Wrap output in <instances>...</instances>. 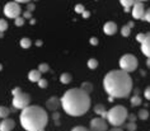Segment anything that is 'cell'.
<instances>
[{
  "mask_svg": "<svg viewBox=\"0 0 150 131\" xmlns=\"http://www.w3.org/2000/svg\"><path fill=\"white\" fill-rule=\"evenodd\" d=\"M71 80H73V76H71L70 73H62L61 75H60V81H61L62 84H69Z\"/></svg>",
  "mask_w": 150,
  "mask_h": 131,
  "instance_id": "obj_17",
  "label": "cell"
},
{
  "mask_svg": "<svg viewBox=\"0 0 150 131\" xmlns=\"http://www.w3.org/2000/svg\"><path fill=\"white\" fill-rule=\"evenodd\" d=\"M16 127V121L9 117L3 118V121L0 122V131H12Z\"/></svg>",
  "mask_w": 150,
  "mask_h": 131,
  "instance_id": "obj_10",
  "label": "cell"
},
{
  "mask_svg": "<svg viewBox=\"0 0 150 131\" xmlns=\"http://www.w3.org/2000/svg\"><path fill=\"white\" fill-rule=\"evenodd\" d=\"M52 118L55 120V123H56V125H60V113L55 112V113L52 115Z\"/></svg>",
  "mask_w": 150,
  "mask_h": 131,
  "instance_id": "obj_32",
  "label": "cell"
},
{
  "mask_svg": "<svg viewBox=\"0 0 150 131\" xmlns=\"http://www.w3.org/2000/svg\"><path fill=\"white\" fill-rule=\"evenodd\" d=\"M31 17H32V12H29V10H27V12L23 13V18H24V19H29Z\"/></svg>",
  "mask_w": 150,
  "mask_h": 131,
  "instance_id": "obj_38",
  "label": "cell"
},
{
  "mask_svg": "<svg viewBox=\"0 0 150 131\" xmlns=\"http://www.w3.org/2000/svg\"><path fill=\"white\" fill-rule=\"evenodd\" d=\"M144 21H146L148 23H150V8L145 12V17H144Z\"/></svg>",
  "mask_w": 150,
  "mask_h": 131,
  "instance_id": "obj_36",
  "label": "cell"
},
{
  "mask_svg": "<svg viewBox=\"0 0 150 131\" xmlns=\"http://www.w3.org/2000/svg\"><path fill=\"white\" fill-rule=\"evenodd\" d=\"M139 1H146V0H139Z\"/></svg>",
  "mask_w": 150,
  "mask_h": 131,
  "instance_id": "obj_48",
  "label": "cell"
},
{
  "mask_svg": "<svg viewBox=\"0 0 150 131\" xmlns=\"http://www.w3.org/2000/svg\"><path fill=\"white\" fill-rule=\"evenodd\" d=\"M93 110H94V113H96V115H98L99 117H103V118H106V117H107V112H108V111L106 110V107H104L103 104H100V103L96 104Z\"/></svg>",
  "mask_w": 150,
  "mask_h": 131,
  "instance_id": "obj_14",
  "label": "cell"
},
{
  "mask_svg": "<svg viewBox=\"0 0 150 131\" xmlns=\"http://www.w3.org/2000/svg\"><path fill=\"white\" fill-rule=\"evenodd\" d=\"M19 45L22 48H29L32 46V41H31V38H28V37H23V38L19 41Z\"/></svg>",
  "mask_w": 150,
  "mask_h": 131,
  "instance_id": "obj_18",
  "label": "cell"
},
{
  "mask_svg": "<svg viewBox=\"0 0 150 131\" xmlns=\"http://www.w3.org/2000/svg\"><path fill=\"white\" fill-rule=\"evenodd\" d=\"M60 106H61V99H59L57 97H50L46 101V107L50 111H56Z\"/></svg>",
  "mask_w": 150,
  "mask_h": 131,
  "instance_id": "obj_11",
  "label": "cell"
},
{
  "mask_svg": "<svg viewBox=\"0 0 150 131\" xmlns=\"http://www.w3.org/2000/svg\"><path fill=\"white\" fill-rule=\"evenodd\" d=\"M110 131H123V130L121 129V127H113V129L110 130Z\"/></svg>",
  "mask_w": 150,
  "mask_h": 131,
  "instance_id": "obj_43",
  "label": "cell"
},
{
  "mask_svg": "<svg viewBox=\"0 0 150 131\" xmlns=\"http://www.w3.org/2000/svg\"><path fill=\"white\" fill-rule=\"evenodd\" d=\"M3 69V65H1V64H0V70H1Z\"/></svg>",
  "mask_w": 150,
  "mask_h": 131,
  "instance_id": "obj_47",
  "label": "cell"
},
{
  "mask_svg": "<svg viewBox=\"0 0 150 131\" xmlns=\"http://www.w3.org/2000/svg\"><path fill=\"white\" fill-rule=\"evenodd\" d=\"M38 70H40V72L42 73V74H43V73H47L48 70H50V66H48L47 64H45V62H43V64H40V65H38Z\"/></svg>",
  "mask_w": 150,
  "mask_h": 131,
  "instance_id": "obj_26",
  "label": "cell"
},
{
  "mask_svg": "<svg viewBox=\"0 0 150 131\" xmlns=\"http://www.w3.org/2000/svg\"><path fill=\"white\" fill-rule=\"evenodd\" d=\"M36 46H42V41H41V40H38V41H36Z\"/></svg>",
  "mask_w": 150,
  "mask_h": 131,
  "instance_id": "obj_44",
  "label": "cell"
},
{
  "mask_svg": "<svg viewBox=\"0 0 150 131\" xmlns=\"http://www.w3.org/2000/svg\"><path fill=\"white\" fill-rule=\"evenodd\" d=\"M127 118H129V121L135 122V121H136V118H137V116H135V115L131 113V115H129V117H127Z\"/></svg>",
  "mask_w": 150,
  "mask_h": 131,
  "instance_id": "obj_40",
  "label": "cell"
},
{
  "mask_svg": "<svg viewBox=\"0 0 150 131\" xmlns=\"http://www.w3.org/2000/svg\"><path fill=\"white\" fill-rule=\"evenodd\" d=\"M146 35H148L146 40L141 43V52L146 57H150V32H148Z\"/></svg>",
  "mask_w": 150,
  "mask_h": 131,
  "instance_id": "obj_13",
  "label": "cell"
},
{
  "mask_svg": "<svg viewBox=\"0 0 150 131\" xmlns=\"http://www.w3.org/2000/svg\"><path fill=\"white\" fill-rule=\"evenodd\" d=\"M61 107L71 117L85 115L91 108V96L81 88H71L61 97Z\"/></svg>",
  "mask_w": 150,
  "mask_h": 131,
  "instance_id": "obj_2",
  "label": "cell"
},
{
  "mask_svg": "<svg viewBox=\"0 0 150 131\" xmlns=\"http://www.w3.org/2000/svg\"><path fill=\"white\" fill-rule=\"evenodd\" d=\"M87 65H88V68H89V69L94 70V69L98 68V61H97L96 59H89V60H88V62H87Z\"/></svg>",
  "mask_w": 150,
  "mask_h": 131,
  "instance_id": "obj_24",
  "label": "cell"
},
{
  "mask_svg": "<svg viewBox=\"0 0 150 131\" xmlns=\"http://www.w3.org/2000/svg\"><path fill=\"white\" fill-rule=\"evenodd\" d=\"M123 8H132V5L136 3V0H120Z\"/></svg>",
  "mask_w": 150,
  "mask_h": 131,
  "instance_id": "obj_22",
  "label": "cell"
},
{
  "mask_svg": "<svg viewBox=\"0 0 150 131\" xmlns=\"http://www.w3.org/2000/svg\"><path fill=\"white\" fill-rule=\"evenodd\" d=\"M41 75H42V73H41L38 69H35V70H31V72L28 73V79L31 81H33V83H37V81L41 79Z\"/></svg>",
  "mask_w": 150,
  "mask_h": 131,
  "instance_id": "obj_15",
  "label": "cell"
},
{
  "mask_svg": "<svg viewBox=\"0 0 150 131\" xmlns=\"http://www.w3.org/2000/svg\"><path fill=\"white\" fill-rule=\"evenodd\" d=\"M145 6L142 4V1H139L136 0V3L132 5V8H131V14H132L134 19H144L145 17Z\"/></svg>",
  "mask_w": 150,
  "mask_h": 131,
  "instance_id": "obj_9",
  "label": "cell"
},
{
  "mask_svg": "<svg viewBox=\"0 0 150 131\" xmlns=\"http://www.w3.org/2000/svg\"><path fill=\"white\" fill-rule=\"evenodd\" d=\"M0 122H1V121H0Z\"/></svg>",
  "mask_w": 150,
  "mask_h": 131,
  "instance_id": "obj_49",
  "label": "cell"
},
{
  "mask_svg": "<svg viewBox=\"0 0 150 131\" xmlns=\"http://www.w3.org/2000/svg\"><path fill=\"white\" fill-rule=\"evenodd\" d=\"M146 37H148L146 33H139V35L136 36V41H137V42H140V43H142L146 40Z\"/></svg>",
  "mask_w": 150,
  "mask_h": 131,
  "instance_id": "obj_29",
  "label": "cell"
},
{
  "mask_svg": "<svg viewBox=\"0 0 150 131\" xmlns=\"http://www.w3.org/2000/svg\"><path fill=\"white\" fill-rule=\"evenodd\" d=\"M10 113V110L5 106H0V118H6Z\"/></svg>",
  "mask_w": 150,
  "mask_h": 131,
  "instance_id": "obj_21",
  "label": "cell"
},
{
  "mask_svg": "<svg viewBox=\"0 0 150 131\" xmlns=\"http://www.w3.org/2000/svg\"><path fill=\"white\" fill-rule=\"evenodd\" d=\"M21 125L27 131H43L47 125V112L40 106H31L22 110L19 116Z\"/></svg>",
  "mask_w": 150,
  "mask_h": 131,
  "instance_id": "obj_3",
  "label": "cell"
},
{
  "mask_svg": "<svg viewBox=\"0 0 150 131\" xmlns=\"http://www.w3.org/2000/svg\"><path fill=\"white\" fill-rule=\"evenodd\" d=\"M14 1L19 3V4H21V3H24V4H28V3H31L32 0H14Z\"/></svg>",
  "mask_w": 150,
  "mask_h": 131,
  "instance_id": "obj_41",
  "label": "cell"
},
{
  "mask_svg": "<svg viewBox=\"0 0 150 131\" xmlns=\"http://www.w3.org/2000/svg\"><path fill=\"white\" fill-rule=\"evenodd\" d=\"M81 16H83V18H89V17H91V13H89V12H87V10H84Z\"/></svg>",
  "mask_w": 150,
  "mask_h": 131,
  "instance_id": "obj_42",
  "label": "cell"
},
{
  "mask_svg": "<svg viewBox=\"0 0 150 131\" xmlns=\"http://www.w3.org/2000/svg\"><path fill=\"white\" fill-rule=\"evenodd\" d=\"M8 29V22L5 19H0V32H5Z\"/></svg>",
  "mask_w": 150,
  "mask_h": 131,
  "instance_id": "obj_25",
  "label": "cell"
},
{
  "mask_svg": "<svg viewBox=\"0 0 150 131\" xmlns=\"http://www.w3.org/2000/svg\"><path fill=\"white\" fill-rule=\"evenodd\" d=\"M144 97H145V99L150 101V85L149 87H146V89L144 91Z\"/></svg>",
  "mask_w": 150,
  "mask_h": 131,
  "instance_id": "obj_33",
  "label": "cell"
},
{
  "mask_svg": "<svg viewBox=\"0 0 150 131\" xmlns=\"http://www.w3.org/2000/svg\"><path fill=\"white\" fill-rule=\"evenodd\" d=\"M141 103H142V99H141V97L139 96V94H135V96L131 97V104H132L134 107L140 106Z\"/></svg>",
  "mask_w": 150,
  "mask_h": 131,
  "instance_id": "obj_19",
  "label": "cell"
},
{
  "mask_svg": "<svg viewBox=\"0 0 150 131\" xmlns=\"http://www.w3.org/2000/svg\"><path fill=\"white\" fill-rule=\"evenodd\" d=\"M29 103H31V97L27 93L21 92L17 96H13V107L16 110H24L29 106Z\"/></svg>",
  "mask_w": 150,
  "mask_h": 131,
  "instance_id": "obj_7",
  "label": "cell"
},
{
  "mask_svg": "<svg viewBox=\"0 0 150 131\" xmlns=\"http://www.w3.org/2000/svg\"><path fill=\"white\" fill-rule=\"evenodd\" d=\"M146 66L150 69V57H148V60H146Z\"/></svg>",
  "mask_w": 150,
  "mask_h": 131,
  "instance_id": "obj_45",
  "label": "cell"
},
{
  "mask_svg": "<svg viewBox=\"0 0 150 131\" xmlns=\"http://www.w3.org/2000/svg\"><path fill=\"white\" fill-rule=\"evenodd\" d=\"M37 84H38V87H40V88H42V89L47 88V85H48L47 80H46V79H42V78H41V79H40L38 81H37Z\"/></svg>",
  "mask_w": 150,
  "mask_h": 131,
  "instance_id": "obj_30",
  "label": "cell"
},
{
  "mask_svg": "<svg viewBox=\"0 0 150 131\" xmlns=\"http://www.w3.org/2000/svg\"><path fill=\"white\" fill-rule=\"evenodd\" d=\"M89 42H91L92 46H97V45H98V38H97V37H91Z\"/></svg>",
  "mask_w": 150,
  "mask_h": 131,
  "instance_id": "obj_35",
  "label": "cell"
},
{
  "mask_svg": "<svg viewBox=\"0 0 150 131\" xmlns=\"http://www.w3.org/2000/svg\"><path fill=\"white\" fill-rule=\"evenodd\" d=\"M35 9H36V5L33 4V3H28V4H27V10H29V12H33Z\"/></svg>",
  "mask_w": 150,
  "mask_h": 131,
  "instance_id": "obj_37",
  "label": "cell"
},
{
  "mask_svg": "<svg viewBox=\"0 0 150 131\" xmlns=\"http://www.w3.org/2000/svg\"><path fill=\"white\" fill-rule=\"evenodd\" d=\"M104 91L112 98H127L132 91V79L130 73L123 70H111L103 78Z\"/></svg>",
  "mask_w": 150,
  "mask_h": 131,
  "instance_id": "obj_1",
  "label": "cell"
},
{
  "mask_svg": "<svg viewBox=\"0 0 150 131\" xmlns=\"http://www.w3.org/2000/svg\"><path fill=\"white\" fill-rule=\"evenodd\" d=\"M84 10H85L84 5H81V4H76V5H75V12H76L78 14H83Z\"/></svg>",
  "mask_w": 150,
  "mask_h": 131,
  "instance_id": "obj_31",
  "label": "cell"
},
{
  "mask_svg": "<svg viewBox=\"0 0 150 131\" xmlns=\"http://www.w3.org/2000/svg\"><path fill=\"white\" fill-rule=\"evenodd\" d=\"M127 117H129V112H127L126 107L115 106V107H112L111 110H108L106 120L108 121V123H111L112 126L120 127V126H122L123 123H125Z\"/></svg>",
  "mask_w": 150,
  "mask_h": 131,
  "instance_id": "obj_4",
  "label": "cell"
},
{
  "mask_svg": "<svg viewBox=\"0 0 150 131\" xmlns=\"http://www.w3.org/2000/svg\"><path fill=\"white\" fill-rule=\"evenodd\" d=\"M134 27V22H129L126 25H123L121 28V35L123 37H129L131 35V28Z\"/></svg>",
  "mask_w": 150,
  "mask_h": 131,
  "instance_id": "obj_16",
  "label": "cell"
},
{
  "mask_svg": "<svg viewBox=\"0 0 150 131\" xmlns=\"http://www.w3.org/2000/svg\"><path fill=\"white\" fill-rule=\"evenodd\" d=\"M117 29H118L117 24H116L115 22H111V21L110 22H106L104 25H103V32L106 33L107 36H113V35H116Z\"/></svg>",
  "mask_w": 150,
  "mask_h": 131,
  "instance_id": "obj_12",
  "label": "cell"
},
{
  "mask_svg": "<svg viewBox=\"0 0 150 131\" xmlns=\"http://www.w3.org/2000/svg\"><path fill=\"white\" fill-rule=\"evenodd\" d=\"M91 131H108V121L103 117H96L91 121Z\"/></svg>",
  "mask_w": 150,
  "mask_h": 131,
  "instance_id": "obj_8",
  "label": "cell"
},
{
  "mask_svg": "<svg viewBox=\"0 0 150 131\" xmlns=\"http://www.w3.org/2000/svg\"><path fill=\"white\" fill-rule=\"evenodd\" d=\"M4 16L9 19H16V18L21 17L22 14V9H21V5L17 1H9L4 5Z\"/></svg>",
  "mask_w": 150,
  "mask_h": 131,
  "instance_id": "obj_6",
  "label": "cell"
},
{
  "mask_svg": "<svg viewBox=\"0 0 150 131\" xmlns=\"http://www.w3.org/2000/svg\"><path fill=\"white\" fill-rule=\"evenodd\" d=\"M120 69L123 70L126 73H132L137 69V65H139V61L136 59V56L132 55V54H125L121 56L120 59Z\"/></svg>",
  "mask_w": 150,
  "mask_h": 131,
  "instance_id": "obj_5",
  "label": "cell"
},
{
  "mask_svg": "<svg viewBox=\"0 0 150 131\" xmlns=\"http://www.w3.org/2000/svg\"><path fill=\"white\" fill-rule=\"evenodd\" d=\"M21 92H22V89H21L19 87H16V88H14L13 91H12V94H13V96H17L18 93H21Z\"/></svg>",
  "mask_w": 150,
  "mask_h": 131,
  "instance_id": "obj_39",
  "label": "cell"
},
{
  "mask_svg": "<svg viewBox=\"0 0 150 131\" xmlns=\"http://www.w3.org/2000/svg\"><path fill=\"white\" fill-rule=\"evenodd\" d=\"M137 118L142 120V121H145V120L149 118V112L148 110H145V108H142V110H140L137 112Z\"/></svg>",
  "mask_w": 150,
  "mask_h": 131,
  "instance_id": "obj_20",
  "label": "cell"
},
{
  "mask_svg": "<svg viewBox=\"0 0 150 131\" xmlns=\"http://www.w3.org/2000/svg\"><path fill=\"white\" fill-rule=\"evenodd\" d=\"M80 88L83 89V91H85L87 93H92V91H93V84L89 83V81H84V83L81 84Z\"/></svg>",
  "mask_w": 150,
  "mask_h": 131,
  "instance_id": "obj_23",
  "label": "cell"
},
{
  "mask_svg": "<svg viewBox=\"0 0 150 131\" xmlns=\"http://www.w3.org/2000/svg\"><path fill=\"white\" fill-rule=\"evenodd\" d=\"M71 131H91V130L87 129V127H84V126H75Z\"/></svg>",
  "mask_w": 150,
  "mask_h": 131,
  "instance_id": "obj_34",
  "label": "cell"
},
{
  "mask_svg": "<svg viewBox=\"0 0 150 131\" xmlns=\"http://www.w3.org/2000/svg\"><path fill=\"white\" fill-rule=\"evenodd\" d=\"M24 22H25V19L23 17H18V18L14 19V24H16L17 27H22V25L24 24Z\"/></svg>",
  "mask_w": 150,
  "mask_h": 131,
  "instance_id": "obj_27",
  "label": "cell"
},
{
  "mask_svg": "<svg viewBox=\"0 0 150 131\" xmlns=\"http://www.w3.org/2000/svg\"><path fill=\"white\" fill-rule=\"evenodd\" d=\"M126 129L129 131H135L137 129V126H136V123H135V122L129 121V123H126Z\"/></svg>",
  "mask_w": 150,
  "mask_h": 131,
  "instance_id": "obj_28",
  "label": "cell"
},
{
  "mask_svg": "<svg viewBox=\"0 0 150 131\" xmlns=\"http://www.w3.org/2000/svg\"><path fill=\"white\" fill-rule=\"evenodd\" d=\"M4 37V32H0V38H3Z\"/></svg>",
  "mask_w": 150,
  "mask_h": 131,
  "instance_id": "obj_46",
  "label": "cell"
}]
</instances>
